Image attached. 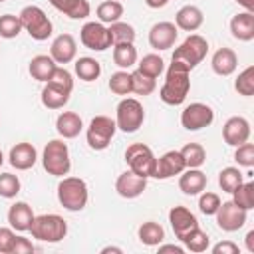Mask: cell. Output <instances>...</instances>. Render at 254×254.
I'll use <instances>...</instances> for the list:
<instances>
[{
	"label": "cell",
	"instance_id": "cell-7",
	"mask_svg": "<svg viewBox=\"0 0 254 254\" xmlns=\"http://www.w3.org/2000/svg\"><path fill=\"white\" fill-rule=\"evenodd\" d=\"M18 18L22 22V30H26L30 38L42 42L52 36V22L40 6H26Z\"/></svg>",
	"mask_w": 254,
	"mask_h": 254
},
{
	"label": "cell",
	"instance_id": "cell-38",
	"mask_svg": "<svg viewBox=\"0 0 254 254\" xmlns=\"http://www.w3.org/2000/svg\"><path fill=\"white\" fill-rule=\"evenodd\" d=\"M240 183H242V173L236 167H224L218 173V185H220L222 192H232Z\"/></svg>",
	"mask_w": 254,
	"mask_h": 254
},
{
	"label": "cell",
	"instance_id": "cell-25",
	"mask_svg": "<svg viewBox=\"0 0 254 254\" xmlns=\"http://www.w3.org/2000/svg\"><path fill=\"white\" fill-rule=\"evenodd\" d=\"M230 32L240 42L254 40V14L252 12H240L230 20Z\"/></svg>",
	"mask_w": 254,
	"mask_h": 254
},
{
	"label": "cell",
	"instance_id": "cell-19",
	"mask_svg": "<svg viewBox=\"0 0 254 254\" xmlns=\"http://www.w3.org/2000/svg\"><path fill=\"white\" fill-rule=\"evenodd\" d=\"M10 165L18 171H28L36 165L38 161V151L32 143H16L12 149H10Z\"/></svg>",
	"mask_w": 254,
	"mask_h": 254
},
{
	"label": "cell",
	"instance_id": "cell-55",
	"mask_svg": "<svg viewBox=\"0 0 254 254\" xmlns=\"http://www.w3.org/2000/svg\"><path fill=\"white\" fill-rule=\"evenodd\" d=\"M109 252H115V254H121L123 250H121V248H117V246H105V248H101V254H109Z\"/></svg>",
	"mask_w": 254,
	"mask_h": 254
},
{
	"label": "cell",
	"instance_id": "cell-36",
	"mask_svg": "<svg viewBox=\"0 0 254 254\" xmlns=\"http://www.w3.org/2000/svg\"><path fill=\"white\" fill-rule=\"evenodd\" d=\"M137 65H139L137 69L141 73H145V75H149L153 79H157L163 73V69H165V62H163V58L159 54H147V56H143Z\"/></svg>",
	"mask_w": 254,
	"mask_h": 254
},
{
	"label": "cell",
	"instance_id": "cell-51",
	"mask_svg": "<svg viewBox=\"0 0 254 254\" xmlns=\"http://www.w3.org/2000/svg\"><path fill=\"white\" fill-rule=\"evenodd\" d=\"M159 252H175V254H183L185 248L183 246H175V244H159Z\"/></svg>",
	"mask_w": 254,
	"mask_h": 254
},
{
	"label": "cell",
	"instance_id": "cell-45",
	"mask_svg": "<svg viewBox=\"0 0 254 254\" xmlns=\"http://www.w3.org/2000/svg\"><path fill=\"white\" fill-rule=\"evenodd\" d=\"M234 161L240 165V167H246V169H252L254 167V145L252 143H242L236 147L234 151Z\"/></svg>",
	"mask_w": 254,
	"mask_h": 254
},
{
	"label": "cell",
	"instance_id": "cell-8",
	"mask_svg": "<svg viewBox=\"0 0 254 254\" xmlns=\"http://www.w3.org/2000/svg\"><path fill=\"white\" fill-rule=\"evenodd\" d=\"M125 161L129 165V169L145 179L155 175V167H157V157L151 151L149 145L145 143H133L127 147L125 151Z\"/></svg>",
	"mask_w": 254,
	"mask_h": 254
},
{
	"label": "cell",
	"instance_id": "cell-56",
	"mask_svg": "<svg viewBox=\"0 0 254 254\" xmlns=\"http://www.w3.org/2000/svg\"><path fill=\"white\" fill-rule=\"evenodd\" d=\"M2 163H4V155H2V151H0V167H2Z\"/></svg>",
	"mask_w": 254,
	"mask_h": 254
},
{
	"label": "cell",
	"instance_id": "cell-11",
	"mask_svg": "<svg viewBox=\"0 0 254 254\" xmlns=\"http://www.w3.org/2000/svg\"><path fill=\"white\" fill-rule=\"evenodd\" d=\"M79 40H81V44L87 50H93V52H103V50L113 46L109 30L101 22H87V24H83V28L79 30Z\"/></svg>",
	"mask_w": 254,
	"mask_h": 254
},
{
	"label": "cell",
	"instance_id": "cell-2",
	"mask_svg": "<svg viewBox=\"0 0 254 254\" xmlns=\"http://www.w3.org/2000/svg\"><path fill=\"white\" fill-rule=\"evenodd\" d=\"M89 198L87 185L79 177H64L58 185V200L65 210L79 212L85 208Z\"/></svg>",
	"mask_w": 254,
	"mask_h": 254
},
{
	"label": "cell",
	"instance_id": "cell-44",
	"mask_svg": "<svg viewBox=\"0 0 254 254\" xmlns=\"http://www.w3.org/2000/svg\"><path fill=\"white\" fill-rule=\"evenodd\" d=\"M220 196L216 192H200V198H198V208L202 214L206 216H214L218 206H220Z\"/></svg>",
	"mask_w": 254,
	"mask_h": 254
},
{
	"label": "cell",
	"instance_id": "cell-31",
	"mask_svg": "<svg viewBox=\"0 0 254 254\" xmlns=\"http://www.w3.org/2000/svg\"><path fill=\"white\" fill-rule=\"evenodd\" d=\"M69 95L71 93H65V91H62V89L46 83L44 89H42V103L48 109H62L69 101Z\"/></svg>",
	"mask_w": 254,
	"mask_h": 254
},
{
	"label": "cell",
	"instance_id": "cell-16",
	"mask_svg": "<svg viewBox=\"0 0 254 254\" xmlns=\"http://www.w3.org/2000/svg\"><path fill=\"white\" fill-rule=\"evenodd\" d=\"M50 56L56 64H69L75 60L77 56V44H75V38L71 34H60L52 46H50Z\"/></svg>",
	"mask_w": 254,
	"mask_h": 254
},
{
	"label": "cell",
	"instance_id": "cell-1",
	"mask_svg": "<svg viewBox=\"0 0 254 254\" xmlns=\"http://www.w3.org/2000/svg\"><path fill=\"white\" fill-rule=\"evenodd\" d=\"M189 69L171 62L169 69H167V77H165V83L159 91V97L163 103L167 105H181L187 95H189V89H190V79H189Z\"/></svg>",
	"mask_w": 254,
	"mask_h": 254
},
{
	"label": "cell",
	"instance_id": "cell-18",
	"mask_svg": "<svg viewBox=\"0 0 254 254\" xmlns=\"http://www.w3.org/2000/svg\"><path fill=\"white\" fill-rule=\"evenodd\" d=\"M185 159L181 155V151H167L165 155H161L157 159V167H155V179H171L175 175H181L185 171Z\"/></svg>",
	"mask_w": 254,
	"mask_h": 254
},
{
	"label": "cell",
	"instance_id": "cell-57",
	"mask_svg": "<svg viewBox=\"0 0 254 254\" xmlns=\"http://www.w3.org/2000/svg\"><path fill=\"white\" fill-rule=\"evenodd\" d=\"M2 2H6V0H0V4H2Z\"/></svg>",
	"mask_w": 254,
	"mask_h": 254
},
{
	"label": "cell",
	"instance_id": "cell-29",
	"mask_svg": "<svg viewBox=\"0 0 254 254\" xmlns=\"http://www.w3.org/2000/svg\"><path fill=\"white\" fill-rule=\"evenodd\" d=\"M139 240L145 244V246H159L163 240H165V230L159 222H153V220H147L139 226Z\"/></svg>",
	"mask_w": 254,
	"mask_h": 254
},
{
	"label": "cell",
	"instance_id": "cell-32",
	"mask_svg": "<svg viewBox=\"0 0 254 254\" xmlns=\"http://www.w3.org/2000/svg\"><path fill=\"white\" fill-rule=\"evenodd\" d=\"M181 242H183L185 248L190 250V252H204V250H208V246H210V238H208V234H206L200 226H196V228H192L189 234H185Z\"/></svg>",
	"mask_w": 254,
	"mask_h": 254
},
{
	"label": "cell",
	"instance_id": "cell-26",
	"mask_svg": "<svg viewBox=\"0 0 254 254\" xmlns=\"http://www.w3.org/2000/svg\"><path fill=\"white\" fill-rule=\"evenodd\" d=\"M54 69H56V62L52 60V56H46V54L34 56L30 60V65H28L30 75L36 81H42V83H46L50 79V75L54 73Z\"/></svg>",
	"mask_w": 254,
	"mask_h": 254
},
{
	"label": "cell",
	"instance_id": "cell-54",
	"mask_svg": "<svg viewBox=\"0 0 254 254\" xmlns=\"http://www.w3.org/2000/svg\"><path fill=\"white\" fill-rule=\"evenodd\" d=\"M242 8H246V12H252L254 10V0H236Z\"/></svg>",
	"mask_w": 254,
	"mask_h": 254
},
{
	"label": "cell",
	"instance_id": "cell-27",
	"mask_svg": "<svg viewBox=\"0 0 254 254\" xmlns=\"http://www.w3.org/2000/svg\"><path fill=\"white\" fill-rule=\"evenodd\" d=\"M75 73L81 81H95L101 75V64L95 58L89 56H81L75 60Z\"/></svg>",
	"mask_w": 254,
	"mask_h": 254
},
{
	"label": "cell",
	"instance_id": "cell-34",
	"mask_svg": "<svg viewBox=\"0 0 254 254\" xmlns=\"http://www.w3.org/2000/svg\"><path fill=\"white\" fill-rule=\"evenodd\" d=\"M121 16H123V4L119 0H105L97 6V18L101 24L119 22Z\"/></svg>",
	"mask_w": 254,
	"mask_h": 254
},
{
	"label": "cell",
	"instance_id": "cell-39",
	"mask_svg": "<svg viewBox=\"0 0 254 254\" xmlns=\"http://www.w3.org/2000/svg\"><path fill=\"white\" fill-rule=\"evenodd\" d=\"M46 83H50V85H54V87L65 91V93H71V91H73V75H71L65 67H60V65H56L54 73L50 75V79H48Z\"/></svg>",
	"mask_w": 254,
	"mask_h": 254
},
{
	"label": "cell",
	"instance_id": "cell-46",
	"mask_svg": "<svg viewBox=\"0 0 254 254\" xmlns=\"http://www.w3.org/2000/svg\"><path fill=\"white\" fill-rule=\"evenodd\" d=\"M14 242H16V232L14 228H6V226H0V254H12V248H14Z\"/></svg>",
	"mask_w": 254,
	"mask_h": 254
},
{
	"label": "cell",
	"instance_id": "cell-40",
	"mask_svg": "<svg viewBox=\"0 0 254 254\" xmlns=\"http://www.w3.org/2000/svg\"><path fill=\"white\" fill-rule=\"evenodd\" d=\"M109 89L115 95H129L131 93V73H127L125 69H119V71L111 73Z\"/></svg>",
	"mask_w": 254,
	"mask_h": 254
},
{
	"label": "cell",
	"instance_id": "cell-52",
	"mask_svg": "<svg viewBox=\"0 0 254 254\" xmlns=\"http://www.w3.org/2000/svg\"><path fill=\"white\" fill-rule=\"evenodd\" d=\"M171 0H145V4L149 6V8H153V10H157V8H163V6H167Z\"/></svg>",
	"mask_w": 254,
	"mask_h": 254
},
{
	"label": "cell",
	"instance_id": "cell-10",
	"mask_svg": "<svg viewBox=\"0 0 254 254\" xmlns=\"http://www.w3.org/2000/svg\"><path fill=\"white\" fill-rule=\"evenodd\" d=\"M212 121H214L212 107L206 103H200V101H194L181 111V125L187 131H200V129L208 127Z\"/></svg>",
	"mask_w": 254,
	"mask_h": 254
},
{
	"label": "cell",
	"instance_id": "cell-17",
	"mask_svg": "<svg viewBox=\"0 0 254 254\" xmlns=\"http://www.w3.org/2000/svg\"><path fill=\"white\" fill-rule=\"evenodd\" d=\"M169 222H171V228L179 240H183L185 234H189L192 228L198 226L196 216L187 206H173L169 210Z\"/></svg>",
	"mask_w": 254,
	"mask_h": 254
},
{
	"label": "cell",
	"instance_id": "cell-4",
	"mask_svg": "<svg viewBox=\"0 0 254 254\" xmlns=\"http://www.w3.org/2000/svg\"><path fill=\"white\" fill-rule=\"evenodd\" d=\"M32 238L42 240V242H60L67 234V222L60 214H40L34 216L30 224Z\"/></svg>",
	"mask_w": 254,
	"mask_h": 254
},
{
	"label": "cell",
	"instance_id": "cell-35",
	"mask_svg": "<svg viewBox=\"0 0 254 254\" xmlns=\"http://www.w3.org/2000/svg\"><path fill=\"white\" fill-rule=\"evenodd\" d=\"M109 36H111V42L113 44H133L135 42V28L127 22H113L109 24Z\"/></svg>",
	"mask_w": 254,
	"mask_h": 254
},
{
	"label": "cell",
	"instance_id": "cell-23",
	"mask_svg": "<svg viewBox=\"0 0 254 254\" xmlns=\"http://www.w3.org/2000/svg\"><path fill=\"white\" fill-rule=\"evenodd\" d=\"M83 129V121L75 111H64L56 119V131L64 139H75Z\"/></svg>",
	"mask_w": 254,
	"mask_h": 254
},
{
	"label": "cell",
	"instance_id": "cell-6",
	"mask_svg": "<svg viewBox=\"0 0 254 254\" xmlns=\"http://www.w3.org/2000/svg\"><path fill=\"white\" fill-rule=\"evenodd\" d=\"M143 121H145V109H143V103L139 99L125 97L119 101V105L115 109L117 129H121L123 133H135V131H139Z\"/></svg>",
	"mask_w": 254,
	"mask_h": 254
},
{
	"label": "cell",
	"instance_id": "cell-30",
	"mask_svg": "<svg viewBox=\"0 0 254 254\" xmlns=\"http://www.w3.org/2000/svg\"><path fill=\"white\" fill-rule=\"evenodd\" d=\"M181 155L185 159V167L187 169H200L204 165V161H206V151L198 143H187L181 149Z\"/></svg>",
	"mask_w": 254,
	"mask_h": 254
},
{
	"label": "cell",
	"instance_id": "cell-12",
	"mask_svg": "<svg viewBox=\"0 0 254 254\" xmlns=\"http://www.w3.org/2000/svg\"><path fill=\"white\" fill-rule=\"evenodd\" d=\"M246 212L244 208H240L238 204H234L232 200L220 202L218 210H216V224L218 228H222L224 232H236L238 228H242L246 224Z\"/></svg>",
	"mask_w": 254,
	"mask_h": 254
},
{
	"label": "cell",
	"instance_id": "cell-48",
	"mask_svg": "<svg viewBox=\"0 0 254 254\" xmlns=\"http://www.w3.org/2000/svg\"><path fill=\"white\" fill-rule=\"evenodd\" d=\"M238 252H240L238 244H234L230 240H222L212 246V254H238Z\"/></svg>",
	"mask_w": 254,
	"mask_h": 254
},
{
	"label": "cell",
	"instance_id": "cell-5",
	"mask_svg": "<svg viewBox=\"0 0 254 254\" xmlns=\"http://www.w3.org/2000/svg\"><path fill=\"white\" fill-rule=\"evenodd\" d=\"M42 165L48 171V175L54 177H65L71 169V159H69V149L67 143L62 139H52L42 153Z\"/></svg>",
	"mask_w": 254,
	"mask_h": 254
},
{
	"label": "cell",
	"instance_id": "cell-21",
	"mask_svg": "<svg viewBox=\"0 0 254 254\" xmlns=\"http://www.w3.org/2000/svg\"><path fill=\"white\" fill-rule=\"evenodd\" d=\"M202 22H204L202 10L192 4L183 6L175 14V26H177V30H183V32H196L202 26Z\"/></svg>",
	"mask_w": 254,
	"mask_h": 254
},
{
	"label": "cell",
	"instance_id": "cell-15",
	"mask_svg": "<svg viewBox=\"0 0 254 254\" xmlns=\"http://www.w3.org/2000/svg\"><path fill=\"white\" fill-rule=\"evenodd\" d=\"M179 36V30L173 22H157L149 30V44L155 50H169L175 46Z\"/></svg>",
	"mask_w": 254,
	"mask_h": 254
},
{
	"label": "cell",
	"instance_id": "cell-42",
	"mask_svg": "<svg viewBox=\"0 0 254 254\" xmlns=\"http://www.w3.org/2000/svg\"><path fill=\"white\" fill-rule=\"evenodd\" d=\"M20 32H22V22L18 16H14V14L0 16V38L12 40V38H18Z\"/></svg>",
	"mask_w": 254,
	"mask_h": 254
},
{
	"label": "cell",
	"instance_id": "cell-53",
	"mask_svg": "<svg viewBox=\"0 0 254 254\" xmlns=\"http://www.w3.org/2000/svg\"><path fill=\"white\" fill-rule=\"evenodd\" d=\"M244 242H246V248H248V252H254V230H248V234H246Z\"/></svg>",
	"mask_w": 254,
	"mask_h": 254
},
{
	"label": "cell",
	"instance_id": "cell-50",
	"mask_svg": "<svg viewBox=\"0 0 254 254\" xmlns=\"http://www.w3.org/2000/svg\"><path fill=\"white\" fill-rule=\"evenodd\" d=\"M58 12H64V14H67L69 10H71V6L77 2V0H48Z\"/></svg>",
	"mask_w": 254,
	"mask_h": 254
},
{
	"label": "cell",
	"instance_id": "cell-14",
	"mask_svg": "<svg viewBox=\"0 0 254 254\" xmlns=\"http://www.w3.org/2000/svg\"><path fill=\"white\" fill-rule=\"evenodd\" d=\"M145 189H147V179L133 173L131 169L121 173L115 181V190L123 198H137L145 192Z\"/></svg>",
	"mask_w": 254,
	"mask_h": 254
},
{
	"label": "cell",
	"instance_id": "cell-41",
	"mask_svg": "<svg viewBox=\"0 0 254 254\" xmlns=\"http://www.w3.org/2000/svg\"><path fill=\"white\" fill-rule=\"evenodd\" d=\"M234 89L244 95V97H250L254 95V65H248L246 69H242L234 81Z\"/></svg>",
	"mask_w": 254,
	"mask_h": 254
},
{
	"label": "cell",
	"instance_id": "cell-43",
	"mask_svg": "<svg viewBox=\"0 0 254 254\" xmlns=\"http://www.w3.org/2000/svg\"><path fill=\"white\" fill-rule=\"evenodd\" d=\"M20 189H22V185L16 175H12V173L0 175V196L2 198H14L20 192Z\"/></svg>",
	"mask_w": 254,
	"mask_h": 254
},
{
	"label": "cell",
	"instance_id": "cell-13",
	"mask_svg": "<svg viewBox=\"0 0 254 254\" xmlns=\"http://www.w3.org/2000/svg\"><path fill=\"white\" fill-rule=\"evenodd\" d=\"M222 139L230 147H238V145L246 143L250 139V123H248V119H244L240 115L228 117L224 127H222Z\"/></svg>",
	"mask_w": 254,
	"mask_h": 254
},
{
	"label": "cell",
	"instance_id": "cell-3",
	"mask_svg": "<svg viewBox=\"0 0 254 254\" xmlns=\"http://www.w3.org/2000/svg\"><path fill=\"white\" fill-rule=\"evenodd\" d=\"M206 52H208V42L198 34H190L179 48H175L171 62H175L190 71L206 58Z\"/></svg>",
	"mask_w": 254,
	"mask_h": 254
},
{
	"label": "cell",
	"instance_id": "cell-37",
	"mask_svg": "<svg viewBox=\"0 0 254 254\" xmlns=\"http://www.w3.org/2000/svg\"><path fill=\"white\" fill-rule=\"evenodd\" d=\"M157 87V81L145 73H141L139 69H135L131 73V93H137V95H151Z\"/></svg>",
	"mask_w": 254,
	"mask_h": 254
},
{
	"label": "cell",
	"instance_id": "cell-20",
	"mask_svg": "<svg viewBox=\"0 0 254 254\" xmlns=\"http://www.w3.org/2000/svg\"><path fill=\"white\" fill-rule=\"evenodd\" d=\"M206 175L200 169H185L179 177V189L187 196H196L206 189Z\"/></svg>",
	"mask_w": 254,
	"mask_h": 254
},
{
	"label": "cell",
	"instance_id": "cell-47",
	"mask_svg": "<svg viewBox=\"0 0 254 254\" xmlns=\"http://www.w3.org/2000/svg\"><path fill=\"white\" fill-rule=\"evenodd\" d=\"M89 14H91V6H89V2H87V0H77L65 16L71 18V20H85Z\"/></svg>",
	"mask_w": 254,
	"mask_h": 254
},
{
	"label": "cell",
	"instance_id": "cell-22",
	"mask_svg": "<svg viewBox=\"0 0 254 254\" xmlns=\"http://www.w3.org/2000/svg\"><path fill=\"white\" fill-rule=\"evenodd\" d=\"M210 65H212V71L216 75H222V77L232 75L238 67V56L230 48H218L210 60Z\"/></svg>",
	"mask_w": 254,
	"mask_h": 254
},
{
	"label": "cell",
	"instance_id": "cell-9",
	"mask_svg": "<svg viewBox=\"0 0 254 254\" xmlns=\"http://www.w3.org/2000/svg\"><path fill=\"white\" fill-rule=\"evenodd\" d=\"M117 131V125H115V119L107 117V115H95L91 121H89V127H87V145L93 149V151H103L109 147L113 135Z\"/></svg>",
	"mask_w": 254,
	"mask_h": 254
},
{
	"label": "cell",
	"instance_id": "cell-28",
	"mask_svg": "<svg viewBox=\"0 0 254 254\" xmlns=\"http://www.w3.org/2000/svg\"><path fill=\"white\" fill-rule=\"evenodd\" d=\"M113 62L121 69H129L137 64L135 44H113Z\"/></svg>",
	"mask_w": 254,
	"mask_h": 254
},
{
	"label": "cell",
	"instance_id": "cell-49",
	"mask_svg": "<svg viewBox=\"0 0 254 254\" xmlns=\"http://www.w3.org/2000/svg\"><path fill=\"white\" fill-rule=\"evenodd\" d=\"M26 252H34V244L28 238H24V236H16L12 254H26Z\"/></svg>",
	"mask_w": 254,
	"mask_h": 254
},
{
	"label": "cell",
	"instance_id": "cell-33",
	"mask_svg": "<svg viewBox=\"0 0 254 254\" xmlns=\"http://www.w3.org/2000/svg\"><path fill=\"white\" fill-rule=\"evenodd\" d=\"M232 202L234 204H238L240 208H244V210H250V208H254V183L252 181H242L232 192Z\"/></svg>",
	"mask_w": 254,
	"mask_h": 254
},
{
	"label": "cell",
	"instance_id": "cell-24",
	"mask_svg": "<svg viewBox=\"0 0 254 254\" xmlns=\"http://www.w3.org/2000/svg\"><path fill=\"white\" fill-rule=\"evenodd\" d=\"M34 220V212L32 206L28 202H14L8 210V222L14 230L18 232H26L30 230V224Z\"/></svg>",
	"mask_w": 254,
	"mask_h": 254
}]
</instances>
